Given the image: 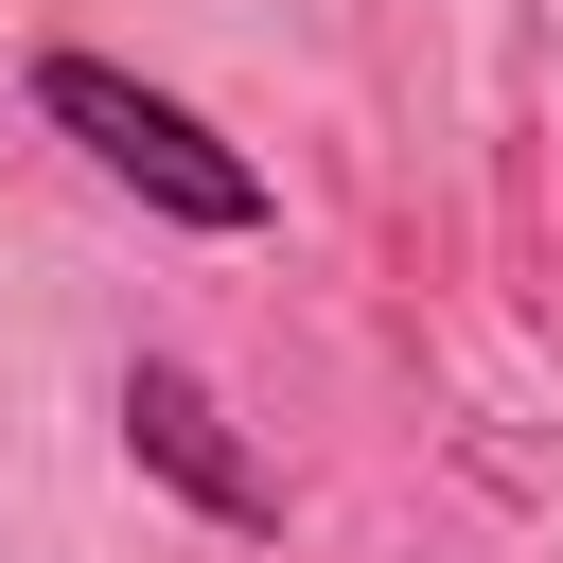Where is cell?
<instances>
[{"label":"cell","instance_id":"2","mask_svg":"<svg viewBox=\"0 0 563 563\" xmlns=\"http://www.w3.org/2000/svg\"><path fill=\"white\" fill-rule=\"evenodd\" d=\"M123 457H141L176 510H211V528H282V475L229 440V405H211L176 352H141V369H123Z\"/></svg>","mask_w":563,"mask_h":563},{"label":"cell","instance_id":"1","mask_svg":"<svg viewBox=\"0 0 563 563\" xmlns=\"http://www.w3.org/2000/svg\"><path fill=\"white\" fill-rule=\"evenodd\" d=\"M35 123H53L106 194H141L158 229H211V246H229V229H264V211H282V194H264V158H246L211 106L141 88L123 53H35Z\"/></svg>","mask_w":563,"mask_h":563}]
</instances>
